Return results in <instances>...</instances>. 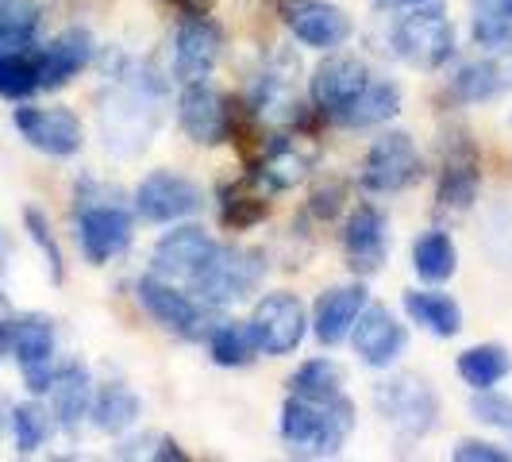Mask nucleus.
Wrapping results in <instances>:
<instances>
[{
    "instance_id": "nucleus-1",
    "label": "nucleus",
    "mask_w": 512,
    "mask_h": 462,
    "mask_svg": "<svg viewBox=\"0 0 512 462\" xmlns=\"http://www.w3.org/2000/svg\"><path fill=\"white\" fill-rule=\"evenodd\" d=\"M351 432H355V405L343 393H335L332 401H305L293 393L285 401L282 439L297 455H312V459L339 455Z\"/></svg>"
},
{
    "instance_id": "nucleus-2",
    "label": "nucleus",
    "mask_w": 512,
    "mask_h": 462,
    "mask_svg": "<svg viewBox=\"0 0 512 462\" xmlns=\"http://www.w3.org/2000/svg\"><path fill=\"white\" fill-rule=\"evenodd\" d=\"M266 262L251 247H212L208 262L193 274V293L205 305H235L243 297H251L262 282Z\"/></svg>"
},
{
    "instance_id": "nucleus-3",
    "label": "nucleus",
    "mask_w": 512,
    "mask_h": 462,
    "mask_svg": "<svg viewBox=\"0 0 512 462\" xmlns=\"http://www.w3.org/2000/svg\"><path fill=\"white\" fill-rule=\"evenodd\" d=\"M374 405L385 416V424L405 439H420L436 428L439 397L436 389L416 374H397L389 382H378L374 385Z\"/></svg>"
},
{
    "instance_id": "nucleus-4",
    "label": "nucleus",
    "mask_w": 512,
    "mask_h": 462,
    "mask_svg": "<svg viewBox=\"0 0 512 462\" xmlns=\"http://www.w3.org/2000/svg\"><path fill=\"white\" fill-rule=\"evenodd\" d=\"M397 54L416 70H439L455 54V27L439 4H416L412 16H405L393 31Z\"/></svg>"
},
{
    "instance_id": "nucleus-5",
    "label": "nucleus",
    "mask_w": 512,
    "mask_h": 462,
    "mask_svg": "<svg viewBox=\"0 0 512 462\" xmlns=\"http://www.w3.org/2000/svg\"><path fill=\"white\" fill-rule=\"evenodd\" d=\"M308 332L305 305L293 293H266L255 305L251 316V335H255L258 351L266 355H293L301 347V339Z\"/></svg>"
},
{
    "instance_id": "nucleus-6",
    "label": "nucleus",
    "mask_w": 512,
    "mask_h": 462,
    "mask_svg": "<svg viewBox=\"0 0 512 462\" xmlns=\"http://www.w3.org/2000/svg\"><path fill=\"white\" fill-rule=\"evenodd\" d=\"M416 178H420V151H416L409 131L382 135L362 162V189H370V193H397Z\"/></svg>"
},
{
    "instance_id": "nucleus-7",
    "label": "nucleus",
    "mask_w": 512,
    "mask_h": 462,
    "mask_svg": "<svg viewBox=\"0 0 512 462\" xmlns=\"http://www.w3.org/2000/svg\"><path fill=\"white\" fill-rule=\"evenodd\" d=\"M205 205V193L181 174H170V170H154L139 181L135 189V208L143 220L151 224H174V220H185L193 212H201Z\"/></svg>"
},
{
    "instance_id": "nucleus-8",
    "label": "nucleus",
    "mask_w": 512,
    "mask_h": 462,
    "mask_svg": "<svg viewBox=\"0 0 512 462\" xmlns=\"http://www.w3.org/2000/svg\"><path fill=\"white\" fill-rule=\"evenodd\" d=\"M282 24L316 51H332L351 39V16L328 0H278Z\"/></svg>"
},
{
    "instance_id": "nucleus-9",
    "label": "nucleus",
    "mask_w": 512,
    "mask_h": 462,
    "mask_svg": "<svg viewBox=\"0 0 512 462\" xmlns=\"http://www.w3.org/2000/svg\"><path fill=\"white\" fill-rule=\"evenodd\" d=\"M178 120L181 131L193 143L216 147L231 135V101L224 93H216L208 81H185L178 101Z\"/></svg>"
},
{
    "instance_id": "nucleus-10",
    "label": "nucleus",
    "mask_w": 512,
    "mask_h": 462,
    "mask_svg": "<svg viewBox=\"0 0 512 462\" xmlns=\"http://www.w3.org/2000/svg\"><path fill=\"white\" fill-rule=\"evenodd\" d=\"M12 120L35 151L51 154V158H70L81 151L85 131L70 108H16Z\"/></svg>"
},
{
    "instance_id": "nucleus-11",
    "label": "nucleus",
    "mask_w": 512,
    "mask_h": 462,
    "mask_svg": "<svg viewBox=\"0 0 512 462\" xmlns=\"http://www.w3.org/2000/svg\"><path fill=\"white\" fill-rule=\"evenodd\" d=\"M224 51V35L201 12H189L174 35V74L178 81H205Z\"/></svg>"
},
{
    "instance_id": "nucleus-12",
    "label": "nucleus",
    "mask_w": 512,
    "mask_h": 462,
    "mask_svg": "<svg viewBox=\"0 0 512 462\" xmlns=\"http://www.w3.org/2000/svg\"><path fill=\"white\" fill-rule=\"evenodd\" d=\"M131 216L120 205H81L77 212V243L93 266L116 258L131 243Z\"/></svg>"
},
{
    "instance_id": "nucleus-13",
    "label": "nucleus",
    "mask_w": 512,
    "mask_h": 462,
    "mask_svg": "<svg viewBox=\"0 0 512 462\" xmlns=\"http://www.w3.org/2000/svg\"><path fill=\"white\" fill-rule=\"evenodd\" d=\"M139 301H143V308L151 312L166 332H178V335H185V339H197V335L205 332L201 305H197L189 293H181V289H174L170 282H162L158 274L139 282Z\"/></svg>"
},
{
    "instance_id": "nucleus-14",
    "label": "nucleus",
    "mask_w": 512,
    "mask_h": 462,
    "mask_svg": "<svg viewBox=\"0 0 512 462\" xmlns=\"http://www.w3.org/2000/svg\"><path fill=\"white\" fill-rule=\"evenodd\" d=\"M343 251H347V266L355 274H378L389 251V228H385L382 208L359 205L347 220L343 231Z\"/></svg>"
},
{
    "instance_id": "nucleus-15",
    "label": "nucleus",
    "mask_w": 512,
    "mask_h": 462,
    "mask_svg": "<svg viewBox=\"0 0 512 462\" xmlns=\"http://www.w3.org/2000/svg\"><path fill=\"white\" fill-rule=\"evenodd\" d=\"M212 239L205 235V228L197 224H185V228L166 231L158 243H154V274L158 278H185L193 282V274L201 270L212 255Z\"/></svg>"
},
{
    "instance_id": "nucleus-16",
    "label": "nucleus",
    "mask_w": 512,
    "mask_h": 462,
    "mask_svg": "<svg viewBox=\"0 0 512 462\" xmlns=\"http://www.w3.org/2000/svg\"><path fill=\"white\" fill-rule=\"evenodd\" d=\"M351 332H355V355L366 366H389V362H397L401 351H405V343H409V335L393 320L389 308H362Z\"/></svg>"
},
{
    "instance_id": "nucleus-17",
    "label": "nucleus",
    "mask_w": 512,
    "mask_h": 462,
    "mask_svg": "<svg viewBox=\"0 0 512 462\" xmlns=\"http://www.w3.org/2000/svg\"><path fill=\"white\" fill-rule=\"evenodd\" d=\"M366 81H370V77H366V66H362L359 58L332 54L328 62L316 66L308 93H312V104H316L320 112H332L335 116L339 108H347V104L359 97V89Z\"/></svg>"
},
{
    "instance_id": "nucleus-18",
    "label": "nucleus",
    "mask_w": 512,
    "mask_h": 462,
    "mask_svg": "<svg viewBox=\"0 0 512 462\" xmlns=\"http://www.w3.org/2000/svg\"><path fill=\"white\" fill-rule=\"evenodd\" d=\"M89 58H93L89 31H81V27L62 31L51 47H43V51L35 54V62H39V89H62V85H70L89 66Z\"/></svg>"
},
{
    "instance_id": "nucleus-19",
    "label": "nucleus",
    "mask_w": 512,
    "mask_h": 462,
    "mask_svg": "<svg viewBox=\"0 0 512 462\" xmlns=\"http://www.w3.org/2000/svg\"><path fill=\"white\" fill-rule=\"evenodd\" d=\"M366 308V289L362 285H339V289H328L320 301H316V339L324 347H335L343 343L347 332L355 328L359 312Z\"/></svg>"
},
{
    "instance_id": "nucleus-20",
    "label": "nucleus",
    "mask_w": 512,
    "mask_h": 462,
    "mask_svg": "<svg viewBox=\"0 0 512 462\" xmlns=\"http://www.w3.org/2000/svg\"><path fill=\"white\" fill-rule=\"evenodd\" d=\"M401 112V89L393 81H366L359 89V97L339 108L335 120L343 128H374V124H385Z\"/></svg>"
},
{
    "instance_id": "nucleus-21",
    "label": "nucleus",
    "mask_w": 512,
    "mask_h": 462,
    "mask_svg": "<svg viewBox=\"0 0 512 462\" xmlns=\"http://www.w3.org/2000/svg\"><path fill=\"white\" fill-rule=\"evenodd\" d=\"M512 85V58H486V62H470L462 66L451 81V97L459 104L489 101L497 93H505Z\"/></svg>"
},
{
    "instance_id": "nucleus-22",
    "label": "nucleus",
    "mask_w": 512,
    "mask_h": 462,
    "mask_svg": "<svg viewBox=\"0 0 512 462\" xmlns=\"http://www.w3.org/2000/svg\"><path fill=\"white\" fill-rule=\"evenodd\" d=\"M308 170H312V151H305L293 139H274L251 178L270 185V189H293L297 181L308 178Z\"/></svg>"
},
{
    "instance_id": "nucleus-23",
    "label": "nucleus",
    "mask_w": 512,
    "mask_h": 462,
    "mask_svg": "<svg viewBox=\"0 0 512 462\" xmlns=\"http://www.w3.org/2000/svg\"><path fill=\"white\" fill-rule=\"evenodd\" d=\"M8 355L20 362V370L39 366L54 359V324L47 316L31 312V316H12L8 328Z\"/></svg>"
},
{
    "instance_id": "nucleus-24",
    "label": "nucleus",
    "mask_w": 512,
    "mask_h": 462,
    "mask_svg": "<svg viewBox=\"0 0 512 462\" xmlns=\"http://www.w3.org/2000/svg\"><path fill=\"white\" fill-rule=\"evenodd\" d=\"M51 401H54V416L66 432H77L81 416L93 405V389H89V374L81 366H62L58 378L51 382Z\"/></svg>"
},
{
    "instance_id": "nucleus-25",
    "label": "nucleus",
    "mask_w": 512,
    "mask_h": 462,
    "mask_svg": "<svg viewBox=\"0 0 512 462\" xmlns=\"http://www.w3.org/2000/svg\"><path fill=\"white\" fill-rule=\"evenodd\" d=\"M478 189H482L478 158H474L470 147H462V154H451L447 166H443V178H439V205L470 208L478 201Z\"/></svg>"
},
{
    "instance_id": "nucleus-26",
    "label": "nucleus",
    "mask_w": 512,
    "mask_h": 462,
    "mask_svg": "<svg viewBox=\"0 0 512 462\" xmlns=\"http://www.w3.org/2000/svg\"><path fill=\"white\" fill-rule=\"evenodd\" d=\"M405 312L439 339H451L462 332V308L447 293H405Z\"/></svg>"
},
{
    "instance_id": "nucleus-27",
    "label": "nucleus",
    "mask_w": 512,
    "mask_h": 462,
    "mask_svg": "<svg viewBox=\"0 0 512 462\" xmlns=\"http://www.w3.org/2000/svg\"><path fill=\"white\" fill-rule=\"evenodd\" d=\"M89 412H93V424H97L101 432H108V436H120V432H128L131 424L139 420L143 405H139V397L131 393L128 385L116 382V385H104L101 393L93 397Z\"/></svg>"
},
{
    "instance_id": "nucleus-28",
    "label": "nucleus",
    "mask_w": 512,
    "mask_h": 462,
    "mask_svg": "<svg viewBox=\"0 0 512 462\" xmlns=\"http://www.w3.org/2000/svg\"><path fill=\"white\" fill-rule=\"evenodd\" d=\"M512 374V355L497 343H482L459 355V378L470 389H493Z\"/></svg>"
},
{
    "instance_id": "nucleus-29",
    "label": "nucleus",
    "mask_w": 512,
    "mask_h": 462,
    "mask_svg": "<svg viewBox=\"0 0 512 462\" xmlns=\"http://www.w3.org/2000/svg\"><path fill=\"white\" fill-rule=\"evenodd\" d=\"M455 266H459V251L447 231H424L412 243V270L424 282H447L455 274Z\"/></svg>"
},
{
    "instance_id": "nucleus-30",
    "label": "nucleus",
    "mask_w": 512,
    "mask_h": 462,
    "mask_svg": "<svg viewBox=\"0 0 512 462\" xmlns=\"http://www.w3.org/2000/svg\"><path fill=\"white\" fill-rule=\"evenodd\" d=\"M474 43L486 51H512V0H470Z\"/></svg>"
},
{
    "instance_id": "nucleus-31",
    "label": "nucleus",
    "mask_w": 512,
    "mask_h": 462,
    "mask_svg": "<svg viewBox=\"0 0 512 462\" xmlns=\"http://www.w3.org/2000/svg\"><path fill=\"white\" fill-rule=\"evenodd\" d=\"M39 4L35 0H4L0 4V54L31 51L39 31Z\"/></svg>"
},
{
    "instance_id": "nucleus-32",
    "label": "nucleus",
    "mask_w": 512,
    "mask_h": 462,
    "mask_svg": "<svg viewBox=\"0 0 512 462\" xmlns=\"http://www.w3.org/2000/svg\"><path fill=\"white\" fill-rule=\"evenodd\" d=\"M208 351H212L216 366H247L258 351L255 335H251V324H235V320L216 324L212 335H208Z\"/></svg>"
},
{
    "instance_id": "nucleus-33",
    "label": "nucleus",
    "mask_w": 512,
    "mask_h": 462,
    "mask_svg": "<svg viewBox=\"0 0 512 462\" xmlns=\"http://www.w3.org/2000/svg\"><path fill=\"white\" fill-rule=\"evenodd\" d=\"M289 389L305 401H332L335 393H343V370L332 359H312L289 378Z\"/></svg>"
},
{
    "instance_id": "nucleus-34",
    "label": "nucleus",
    "mask_w": 512,
    "mask_h": 462,
    "mask_svg": "<svg viewBox=\"0 0 512 462\" xmlns=\"http://www.w3.org/2000/svg\"><path fill=\"white\" fill-rule=\"evenodd\" d=\"M39 89V62L31 51L0 54V97L4 101H24Z\"/></svg>"
},
{
    "instance_id": "nucleus-35",
    "label": "nucleus",
    "mask_w": 512,
    "mask_h": 462,
    "mask_svg": "<svg viewBox=\"0 0 512 462\" xmlns=\"http://www.w3.org/2000/svg\"><path fill=\"white\" fill-rule=\"evenodd\" d=\"M51 428H54L51 412L43 409V405H35V401L12 409V436H16V451H20V455L39 451V447L51 439Z\"/></svg>"
},
{
    "instance_id": "nucleus-36",
    "label": "nucleus",
    "mask_w": 512,
    "mask_h": 462,
    "mask_svg": "<svg viewBox=\"0 0 512 462\" xmlns=\"http://www.w3.org/2000/svg\"><path fill=\"white\" fill-rule=\"evenodd\" d=\"M270 216V201L266 197H258V193H224V201H220V220L228 224V228L243 231V228H255Z\"/></svg>"
},
{
    "instance_id": "nucleus-37",
    "label": "nucleus",
    "mask_w": 512,
    "mask_h": 462,
    "mask_svg": "<svg viewBox=\"0 0 512 462\" xmlns=\"http://www.w3.org/2000/svg\"><path fill=\"white\" fill-rule=\"evenodd\" d=\"M24 228H27V235H31V243L39 247L43 262H47L51 282H62V278H66V266H62V251H58V239L51 235L47 216H43L39 208H24Z\"/></svg>"
},
{
    "instance_id": "nucleus-38",
    "label": "nucleus",
    "mask_w": 512,
    "mask_h": 462,
    "mask_svg": "<svg viewBox=\"0 0 512 462\" xmlns=\"http://www.w3.org/2000/svg\"><path fill=\"white\" fill-rule=\"evenodd\" d=\"M470 412H474L482 424H493V428H501V432H509L512 436V401L509 397H497V393H489V389H478V397L470 401Z\"/></svg>"
},
{
    "instance_id": "nucleus-39",
    "label": "nucleus",
    "mask_w": 512,
    "mask_h": 462,
    "mask_svg": "<svg viewBox=\"0 0 512 462\" xmlns=\"http://www.w3.org/2000/svg\"><path fill=\"white\" fill-rule=\"evenodd\" d=\"M455 462H512L509 447H497V443H482V439H462L459 447L451 451Z\"/></svg>"
},
{
    "instance_id": "nucleus-40",
    "label": "nucleus",
    "mask_w": 512,
    "mask_h": 462,
    "mask_svg": "<svg viewBox=\"0 0 512 462\" xmlns=\"http://www.w3.org/2000/svg\"><path fill=\"white\" fill-rule=\"evenodd\" d=\"M343 205V185H332V189H320L316 197H312V212L320 216V220H332L335 212Z\"/></svg>"
},
{
    "instance_id": "nucleus-41",
    "label": "nucleus",
    "mask_w": 512,
    "mask_h": 462,
    "mask_svg": "<svg viewBox=\"0 0 512 462\" xmlns=\"http://www.w3.org/2000/svg\"><path fill=\"white\" fill-rule=\"evenodd\" d=\"M416 4H428V0H374V8H385V12H397V8H416Z\"/></svg>"
},
{
    "instance_id": "nucleus-42",
    "label": "nucleus",
    "mask_w": 512,
    "mask_h": 462,
    "mask_svg": "<svg viewBox=\"0 0 512 462\" xmlns=\"http://www.w3.org/2000/svg\"><path fill=\"white\" fill-rule=\"evenodd\" d=\"M8 420H12V409H8V401L0 397V436H4V428H8Z\"/></svg>"
},
{
    "instance_id": "nucleus-43",
    "label": "nucleus",
    "mask_w": 512,
    "mask_h": 462,
    "mask_svg": "<svg viewBox=\"0 0 512 462\" xmlns=\"http://www.w3.org/2000/svg\"><path fill=\"white\" fill-rule=\"evenodd\" d=\"M0 4H4V0H0Z\"/></svg>"
}]
</instances>
